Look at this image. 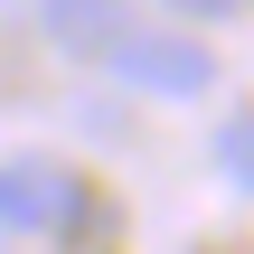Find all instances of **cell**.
<instances>
[{
    "instance_id": "cell-5",
    "label": "cell",
    "mask_w": 254,
    "mask_h": 254,
    "mask_svg": "<svg viewBox=\"0 0 254 254\" xmlns=\"http://www.w3.org/2000/svg\"><path fill=\"white\" fill-rule=\"evenodd\" d=\"M160 9H170V19H179V28H189V19H236V9H245V0H160Z\"/></svg>"
},
{
    "instance_id": "cell-3",
    "label": "cell",
    "mask_w": 254,
    "mask_h": 254,
    "mask_svg": "<svg viewBox=\"0 0 254 254\" xmlns=\"http://www.w3.org/2000/svg\"><path fill=\"white\" fill-rule=\"evenodd\" d=\"M123 19H132L123 0H38V28H47V47H66V57H85V66H94V57L123 38Z\"/></svg>"
},
{
    "instance_id": "cell-1",
    "label": "cell",
    "mask_w": 254,
    "mask_h": 254,
    "mask_svg": "<svg viewBox=\"0 0 254 254\" xmlns=\"http://www.w3.org/2000/svg\"><path fill=\"white\" fill-rule=\"evenodd\" d=\"M113 85H132V94H160V104H198L207 85H217V57L189 38V28H160V19H123V38L94 57Z\"/></svg>"
},
{
    "instance_id": "cell-4",
    "label": "cell",
    "mask_w": 254,
    "mask_h": 254,
    "mask_svg": "<svg viewBox=\"0 0 254 254\" xmlns=\"http://www.w3.org/2000/svg\"><path fill=\"white\" fill-rule=\"evenodd\" d=\"M207 160H217V179H226L236 198H254V113H226V123H217Z\"/></svg>"
},
{
    "instance_id": "cell-2",
    "label": "cell",
    "mask_w": 254,
    "mask_h": 254,
    "mask_svg": "<svg viewBox=\"0 0 254 254\" xmlns=\"http://www.w3.org/2000/svg\"><path fill=\"white\" fill-rule=\"evenodd\" d=\"M94 226V189L66 160H0V236H85Z\"/></svg>"
}]
</instances>
